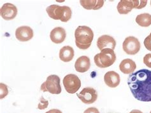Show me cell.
Returning a JSON list of instances; mask_svg holds the SVG:
<instances>
[{"label":"cell","instance_id":"13","mask_svg":"<svg viewBox=\"0 0 151 113\" xmlns=\"http://www.w3.org/2000/svg\"><path fill=\"white\" fill-rule=\"evenodd\" d=\"M104 81L108 87L110 88H116L120 84V76L115 71H109L104 76Z\"/></svg>","mask_w":151,"mask_h":113},{"label":"cell","instance_id":"8","mask_svg":"<svg viewBox=\"0 0 151 113\" xmlns=\"http://www.w3.org/2000/svg\"><path fill=\"white\" fill-rule=\"evenodd\" d=\"M77 95L78 99L86 104H93L98 99V93L96 90L91 87L84 88L80 93H77Z\"/></svg>","mask_w":151,"mask_h":113},{"label":"cell","instance_id":"28","mask_svg":"<svg viewBox=\"0 0 151 113\" xmlns=\"http://www.w3.org/2000/svg\"><path fill=\"white\" fill-rule=\"evenodd\" d=\"M149 36H150V38H151V33H150V35H149Z\"/></svg>","mask_w":151,"mask_h":113},{"label":"cell","instance_id":"11","mask_svg":"<svg viewBox=\"0 0 151 113\" xmlns=\"http://www.w3.org/2000/svg\"><path fill=\"white\" fill-rule=\"evenodd\" d=\"M116 40L113 37L109 35H103L98 39L97 46L101 51L105 48H110L114 50L116 48Z\"/></svg>","mask_w":151,"mask_h":113},{"label":"cell","instance_id":"18","mask_svg":"<svg viewBox=\"0 0 151 113\" xmlns=\"http://www.w3.org/2000/svg\"><path fill=\"white\" fill-rule=\"evenodd\" d=\"M134 9L132 0H121L119 2L117 9L120 14H128Z\"/></svg>","mask_w":151,"mask_h":113},{"label":"cell","instance_id":"15","mask_svg":"<svg viewBox=\"0 0 151 113\" xmlns=\"http://www.w3.org/2000/svg\"><path fill=\"white\" fill-rule=\"evenodd\" d=\"M137 68V65L135 62L130 58H126L123 60L120 65H119V69L120 71L126 75L132 74Z\"/></svg>","mask_w":151,"mask_h":113},{"label":"cell","instance_id":"14","mask_svg":"<svg viewBox=\"0 0 151 113\" xmlns=\"http://www.w3.org/2000/svg\"><path fill=\"white\" fill-rule=\"evenodd\" d=\"M91 61L90 58L87 56H81L77 58L75 62V68L78 72H86L90 68Z\"/></svg>","mask_w":151,"mask_h":113},{"label":"cell","instance_id":"10","mask_svg":"<svg viewBox=\"0 0 151 113\" xmlns=\"http://www.w3.org/2000/svg\"><path fill=\"white\" fill-rule=\"evenodd\" d=\"M34 33L29 26H21L15 31V37L20 41H27L33 38Z\"/></svg>","mask_w":151,"mask_h":113},{"label":"cell","instance_id":"16","mask_svg":"<svg viewBox=\"0 0 151 113\" xmlns=\"http://www.w3.org/2000/svg\"><path fill=\"white\" fill-rule=\"evenodd\" d=\"M103 0H81L82 6L86 10H99L104 5Z\"/></svg>","mask_w":151,"mask_h":113},{"label":"cell","instance_id":"1","mask_svg":"<svg viewBox=\"0 0 151 113\" xmlns=\"http://www.w3.org/2000/svg\"><path fill=\"white\" fill-rule=\"evenodd\" d=\"M128 85L135 99L151 102V71L143 69L129 76Z\"/></svg>","mask_w":151,"mask_h":113},{"label":"cell","instance_id":"21","mask_svg":"<svg viewBox=\"0 0 151 113\" xmlns=\"http://www.w3.org/2000/svg\"><path fill=\"white\" fill-rule=\"evenodd\" d=\"M0 99H3V98L9 94V90H8V87L3 83H0Z\"/></svg>","mask_w":151,"mask_h":113},{"label":"cell","instance_id":"5","mask_svg":"<svg viewBox=\"0 0 151 113\" xmlns=\"http://www.w3.org/2000/svg\"><path fill=\"white\" fill-rule=\"evenodd\" d=\"M41 90L43 92H48L51 94H59L62 89L60 85V78L57 75H50L47 80L41 85Z\"/></svg>","mask_w":151,"mask_h":113},{"label":"cell","instance_id":"26","mask_svg":"<svg viewBox=\"0 0 151 113\" xmlns=\"http://www.w3.org/2000/svg\"><path fill=\"white\" fill-rule=\"evenodd\" d=\"M45 113H63L59 109H51L49 111L46 112Z\"/></svg>","mask_w":151,"mask_h":113},{"label":"cell","instance_id":"3","mask_svg":"<svg viewBox=\"0 0 151 113\" xmlns=\"http://www.w3.org/2000/svg\"><path fill=\"white\" fill-rule=\"evenodd\" d=\"M49 16L54 20H60L63 22L68 21L71 17L72 11L69 6L52 5L46 9Z\"/></svg>","mask_w":151,"mask_h":113},{"label":"cell","instance_id":"2","mask_svg":"<svg viewBox=\"0 0 151 113\" xmlns=\"http://www.w3.org/2000/svg\"><path fill=\"white\" fill-rule=\"evenodd\" d=\"M75 44L81 50L88 49L94 38L93 30L87 26H78L75 31Z\"/></svg>","mask_w":151,"mask_h":113},{"label":"cell","instance_id":"24","mask_svg":"<svg viewBox=\"0 0 151 113\" xmlns=\"http://www.w3.org/2000/svg\"><path fill=\"white\" fill-rule=\"evenodd\" d=\"M144 45L145 46V48L147 49L149 51H151V38L150 36H148L147 37H146L144 40Z\"/></svg>","mask_w":151,"mask_h":113},{"label":"cell","instance_id":"19","mask_svg":"<svg viewBox=\"0 0 151 113\" xmlns=\"http://www.w3.org/2000/svg\"><path fill=\"white\" fill-rule=\"evenodd\" d=\"M135 20L139 26L147 28L151 25V15L147 13L138 15Z\"/></svg>","mask_w":151,"mask_h":113},{"label":"cell","instance_id":"27","mask_svg":"<svg viewBox=\"0 0 151 113\" xmlns=\"http://www.w3.org/2000/svg\"><path fill=\"white\" fill-rule=\"evenodd\" d=\"M129 113H143L141 111L138 110V109H134L133 111H131Z\"/></svg>","mask_w":151,"mask_h":113},{"label":"cell","instance_id":"29","mask_svg":"<svg viewBox=\"0 0 151 113\" xmlns=\"http://www.w3.org/2000/svg\"><path fill=\"white\" fill-rule=\"evenodd\" d=\"M150 5H151V1H150Z\"/></svg>","mask_w":151,"mask_h":113},{"label":"cell","instance_id":"7","mask_svg":"<svg viewBox=\"0 0 151 113\" xmlns=\"http://www.w3.org/2000/svg\"><path fill=\"white\" fill-rule=\"evenodd\" d=\"M140 43L134 36L127 37L122 44L124 51L128 55H135L140 50Z\"/></svg>","mask_w":151,"mask_h":113},{"label":"cell","instance_id":"20","mask_svg":"<svg viewBox=\"0 0 151 113\" xmlns=\"http://www.w3.org/2000/svg\"><path fill=\"white\" fill-rule=\"evenodd\" d=\"M134 9H142L144 8L147 4V0H133Z\"/></svg>","mask_w":151,"mask_h":113},{"label":"cell","instance_id":"30","mask_svg":"<svg viewBox=\"0 0 151 113\" xmlns=\"http://www.w3.org/2000/svg\"><path fill=\"white\" fill-rule=\"evenodd\" d=\"M150 113H151V111H150Z\"/></svg>","mask_w":151,"mask_h":113},{"label":"cell","instance_id":"12","mask_svg":"<svg viewBox=\"0 0 151 113\" xmlns=\"http://www.w3.org/2000/svg\"><path fill=\"white\" fill-rule=\"evenodd\" d=\"M66 36V31L61 27H57L51 31L50 38L51 41L55 44L61 43L65 41Z\"/></svg>","mask_w":151,"mask_h":113},{"label":"cell","instance_id":"22","mask_svg":"<svg viewBox=\"0 0 151 113\" xmlns=\"http://www.w3.org/2000/svg\"><path fill=\"white\" fill-rule=\"evenodd\" d=\"M49 105V101L43 98V97H42L40 98V103L38 104V109L40 110L45 109L47 107H48Z\"/></svg>","mask_w":151,"mask_h":113},{"label":"cell","instance_id":"6","mask_svg":"<svg viewBox=\"0 0 151 113\" xmlns=\"http://www.w3.org/2000/svg\"><path fill=\"white\" fill-rule=\"evenodd\" d=\"M63 83L66 91L70 94L76 93L81 87V80L77 75L73 74L66 75L63 79Z\"/></svg>","mask_w":151,"mask_h":113},{"label":"cell","instance_id":"4","mask_svg":"<svg viewBox=\"0 0 151 113\" xmlns=\"http://www.w3.org/2000/svg\"><path fill=\"white\" fill-rule=\"evenodd\" d=\"M94 62L98 68H106L113 65L116 60V55L112 49L105 48L102 50L100 53L94 57Z\"/></svg>","mask_w":151,"mask_h":113},{"label":"cell","instance_id":"23","mask_svg":"<svg viewBox=\"0 0 151 113\" xmlns=\"http://www.w3.org/2000/svg\"><path fill=\"white\" fill-rule=\"evenodd\" d=\"M144 63L148 68H151V53H148L144 56Z\"/></svg>","mask_w":151,"mask_h":113},{"label":"cell","instance_id":"9","mask_svg":"<svg viewBox=\"0 0 151 113\" xmlns=\"http://www.w3.org/2000/svg\"><path fill=\"white\" fill-rule=\"evenodd\" d=\"M1 17L6 21L12 20L17 15V9L14 5L10 3H5L0 10Z\"/></svg>","mask_w":151,"mask_h":113},{"label":"cell","instance_id":"25","mask_svg":"<svg viewBox=\"0 0 151 113\" xmlns=\"http://www.w3.org/2000/svg\"><path fill=\"white\" fill-rule=\"evenodd\" d=\"M84 113H100V111L96 107H89L84 112Z\"/></svg>","mask_w":151,"mask_h":113},{"label":"cell","instance_id":"17","mask_svg":"<svg viewBox=\"0 0 151 113\" xmlns=\"http://www.w3.org/2000/svg\"><path fill=\"white\" fill-rule=\"evenodd\" d=\"M74 54V50L72 47L65 46L59 51V58L63 62H68L73 59Z\"/></svg>","mask_w":151,"mask_h":113}]
</instances>
